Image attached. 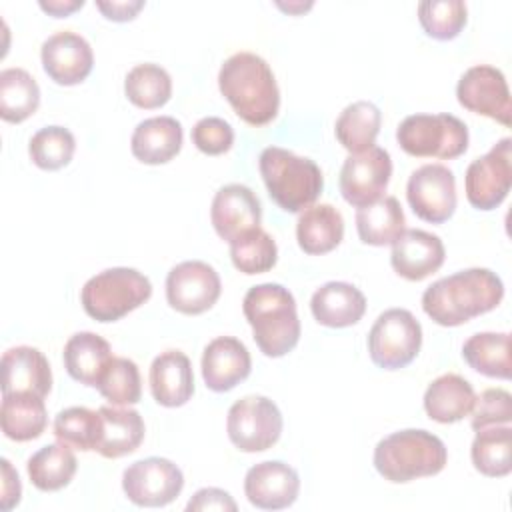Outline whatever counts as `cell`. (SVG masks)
<instances>
[{"mask_svg": "<svg viewBox=\"0 0 512 512\" xmlns=\"http://www.w3.org/2000/svg\"><path fill=\"white\" fill-rule=\"evenodd\" d=\"M502 298L504 284L496 272L468 268L432 282L422 294V310L448 328L494 310Z\"/></svg>", "mask_w": 512, "mask_h": 512, "instance_id": "obj_1", "label": "cell"}, {"mask_svg": "<svg viewBox=\"0 0 512 512\" xmlns=\"http://www.w3.org/2000/svg\"><path fill=\"white\" fill-rule=\"evenodd\" d=\"M218 88L240 120L266 126L278 116L280 90L268 62L254 52H236L218 72Z\"/></svg>", "mask_w": 512, "mask_h": 512, "instance_id": "obj_2", "label": "cell"}, {"mask_svg": "<svg viewBox=\"0 0 512 512\" xmlns=\"http://www.w3.org/2000/svg\"><path fill=\"white\" fill-rule=\"evenodd\" d=\"M242 312L264 356L280 358L296 348L300 320L296 300L288 288L274 282L252 286L242 300Z\"/></svg>", "mask_w": 512, "mask_h": 512, "instance_id": "obj_3", "label": "cell"}, {"mask_svg": "<svg viewBox=\"0 0 512 512\" xmlns=\"http://www.w3.org/2000/svg\"><path fill=\"white\" fill-rule=\"evenodd\" d=\"M448 452L444 442L420 428H406L384 436L374 448L376 472L394 484L436 476L444 470Z\"/></svg>", "mask_w": 512, "mask_h": 512, "instance_id": "obj_4", "label": "cell"}, {"mask_svg": "<svg viewBox=\"0 0 512 512\" xmlns=\"http://www.w3.org/2000/svg\"><path fill=\"white\" fill-rule=\"evenodd\" d=\"M258 168L270 198L292 214L312 206L324 188L322 170L314 160L280 146L264 148Z\"/></svg>", "mask_w": 512, "mask_h": 512, "instance_id": "obj_5", "label": "cell"}, {"mask_svg": "<svg viewBox=\"0 0 512 512\" xmlns=\"http://www.w3.org/2000/svg\"><path fill=\"white\" fill-rule=\"evenodd\" d=\"M152 296L148 276L136 268H108L86 280L80 290L84 312L96 322H116Z\"/></svg>", "mask_w": 512, "mask_h": 512, "instance_id": "obj_6", "label": "cell"}, {"mask_svg": "<svg viewBox=\"0 0 512 512\" xmlns=\"http://www.w3.org/2000/svg\"><path fill=\"white\" fill-rule=\"evenodd\" d=\"M396 140L410 156L452 160L468 150V128L452 114H412L398 124Z\"/></svg>", "mask_w": 512, "mask_h": 512, "instance_id": "obj_7", "label": "cell"}, {"mask_svg": "<svg viewBox=\"0 0 512 512\" xmlns=\"http://www.w3.org/2000/svg\"><path fill=\"white\" fill-rule=\"evenodd\" d=\"M422 326L406 308L384 310L368 332V352L372 362L384 370L408 366L420 352Z\"/></svg>", "mask_w": 512, "mask_h": 512, "instance_id": "obj_8", "label": "cell"}, {"mask_svg": "<svg viewBox=\"0 0 512 512\" xmlns=\"http://www.w3.org/2000/svg\"><path fill=\"white\" fill-rule=\"evenodd\" d=\"M280 408L266 396L250 394L236 400L226 418L230 442L240 452H264L272 448L282 434Z\"/></svg>", "mask_w": 512, "mask_h": 512, "instance_id": "obj_9", "label": "cell"}, {"mask_svg": "<svg viewBox=\"0 0 512 512\" xmlns=\"http://www.w3.org/2000/svg\"><path fill=\"white\" fill-rule=\"evenodd\" d=\"M512 140L502 138L484 156L470 162L464 176L466 198L476 210H494L512 186Z\"/></svg>", "mask_w": 512, "mask_h": 512, "instance_id": "obj_10", "label": "cell"}, {"mask_svg": "<svg viewBox=\"0 0 512 512\" xmlns=\"http://www.w3.org/2000/svg\"><path fill=\"white\" fill-rule=\"evenodd\" d=\"M182 488V470L172 460L160 456L138 460L122 474V490L126 498L144 508H158L174 502Z\"/></svg>", "mask_w": 512, "mask_h": 512, "instance_id": "obj_11", "label": "cell"}, {"mask_svg": "<svg viewBox=\"0 0 512 512\" xmlns=\"http://www.w3.org/2000/svg\"><path fill=\"white\" fill-rule=\"evenodd\" d=\"M392 176V158L388 150L372 146L360 154H350L340 170L338 186L342 198L354 206L364 208L382 198Z\"/></svg>", "mask_w": 512, "mask_h": 512, "instance_id": "obj_12", "label": "cell"}, {"mask_svg": "<svg viewBox=\"0 0 512 512\" xmlns=\"http://www.w3.org/2000/svg\"><path fill=\"white\" fill-rule=\"evenodd\" d=\"M406 200L412 212L430 224H442L456 210V178L444 164L416 168L406 184Z\"/></svg>", "mask_w": 512, "mask_h": 512, "instance_id": "obj_13", "label": "cell"}, {"mask_svg": "<svg viewBox=\"0 0 512 512\" xmlns=\"http://www.w3.org/2000/svg\"><path fill=\"white\" fill-rule=\"evenodd\" d=\"M222 282L218 272L202 260H186L176 264L166 276L168 304L186 316L210 310L220 298Z\"/></svg>", "mask_w": 512, "mask_h": 512, "instance_id": "obj_14", "label": "cell"}, {"mask_svg": "<svg viewBox=\"0 0 512 512\" xmlns=\"http://www.w3.org/2000/svg\"><path fill=\"white\" fill-rule=\"evenodd\" d=\"M456 98L460 106L474 114L488 116L502 126L512 122L510 90L504 74L490 64H476L468 68L456 86Z\"/></svg>", "mask_w": 512, "mask_h": 512, "instance_id": "obj_15", "label": "cell"}, {"mask_svg": "<svg viewBox=\"0 0 512 512\" xmlns=\"http://www.w3.org/2000/svg\"><path fill=\"white\" fill-rule=\"evenodd\" d=\"M40 60L50 80L60 86H76L92 72L94 52L84 36L60 30L42 42Z\"/></svg>", "mask_w": 512, "mask_h": 512, "instance_id": "obj_16", "label": "cell"}, {"mask_svg": "<svg viewBox=\"0 0 512 512\" xmlns=\"http://www.w3.org/2000/svg\"><path fill=\"white\" fill-rule=\"evenodd\" d=\"M210 220L216 234L228 244L260 228L262 206L258 196L244 184H226L218 188L210 208Z\"/></svg>", "mask_w": 512, "mask_h": 512, "instance_id": "obj_17", "label": "cell"}, {"mask_svg": "<svg viewBox=\"0 0 512 512\" xmlns=\"http://www.w3.org/2000/svg\"><path fill=\"white\" fill-rule=\"evenodd\" d=\"M300 492L298 472L280 460L254 464L244 476V494L260 510H282L296 502Z\"/></svg>", "mask_w": 512, "mask_h": 512, "instance_id": "obj_18", "label": "cell"}, {"mask_svg": "<svg viewBox=\"0 0 512 512\" xmlns=\"http://www.w3.org/2000/svg\"><path fill=\"white\" fill-rule=\"evenodd\" d=\"M250 370V352L234 336H218L202 352V378L212 392L232 390L250 376Z\"/></svg>", "mask_w": 512, "mask_h": 512, "instance_id": "obj_19", "label": "cell"}, {"mask_svg": "<svg viewBox=\"0 0 512 512\" xmlns=\"http://www.w3.org/2000/svg\"><path fill=\"white\" fill-rule=\"evenodd\" d=\"M446 258L442 240L426 230H404V234L392 244L390 264L394 272L406 280L420 282L434 274Z\"/></svg>", "mask_w": 512, "mask_h": 512, "instance_id": "obj_20", "label": "cell"}, {"mask_svg": "<svg viewBox=\"0 0 512 512\" xmlns=\"http://www.w3.org/2000/svg\"><path fill=\"white\" fill-rule=\"evenodd\" d=\"M150 392L156 404L166 408L184 406L194 394L190 358L180 350L160 352L150 366Z\"/></svg>", "mask_w": 512, "mask_h": 512, "instance_id": "obj_21", "label": "cell"}, {"mask_svg": "<svg viewBox=\"0 0 512 512\" xmlns=\"http://www.w3.org/2000/svg\"><path fill=\"white\" fill-rule=\"evenodd\" d=\"M52 390V370L46 356L32 346L8 348L2 356V394L32 392L46 398Z\"/></svg>", "mask_w": 512, "mask_h": 512, "instance_id": "obj_22", "label": "cell"}, {"mask_svg": "<svg viewBox=\"0 0 512 512\" xmlns=\"http://www.w3.org/2000/svg\"><path fill=\"white\" fill-rule=\"evenodd\" d=\"M310 310L318 324L328 328H346L360 322L364 316L366 296L354 284L332 280L312 294Z\"/></svg>", "mask_w": 512, "mask_h": 512, "instance_id": "obj_23", "label": "cell"}, {"mask_svg": "<svg viewBox=\"0 0 512 512\" xmlns=\"http://www.w3.org/2000/svg\"><path fill=\"white\" fill-rule=\"evenodd\" d=\"M182 148V124L172 116H154L142 120L130 140V150L144 164H166Z\"/></svg>", "mask_w": 512, "mask_h": 512, "instance_id": "obj_24", "label": "cell"}, {"mask_svg": "<svg viewBox=\"0 0 512 512\" xmlns=\"http://www.w3.org/2000/svg\"><path fill=\"white\" fill-rule=\"evenodd\" d=\"M110 344L94 332H76L64 344V368L76 382L96 388L112 360Z\"/></svg>", "mask_w": 512, "mask_h": 512, "instance_id": "obj_25", "label": "cell"}, {"mask_svg": "<svg viewBox=\"0 0 512 512\" xmlns=\"http://www.w3.org/2000/svg\"><path fill=\"white\" fill-rule=\"evenodd\" d=\"M476 394L472 384L458 374L434 378L424 392V410L430 420L454 424L470 414Z\"/></svg>", "mask_w": 512, "mask_h": 512, "instance_id": "obj_26", "label": "cell"}, {"mask_svg": "<svg viewBox=\"0 0 512 512\" xmlns=\"http://www.w3.org/2000/svg\"><path fill=\"white\" fill-rule=\"evenodd\" d=\"M102 416V438L96 452L102 458H122L138 450L144 440V420L134 408L102 406L98 408Z\"/></svg>", "mask_w": 512, "mask_h": 512, "instance_id": "obj_27", "label": "cell"}, {"mask_svg": "<svg viewBox=\"0 0 512 512\" xmlns=\"http://www.w3.org/2000/svg\"><path fill=\"white\" fill-rule=\"evenodd\" d=\"M48 424V412L42 396L32 392L2 394L0 426L6 438L28 442L38 438Z\"/></svg>", "mask_w": 512, "mask_h": 512, "instance_id": "obj_28", "label": "cell"}, {"mask_svg": "<svg viewBox=\"0 0 512 512\" xmlns=\"http://www.w3.org/2000/svg\"><path fill=\"white\" fill-rule=\"evenodd\" d=\"M344 238V218L332 204H312L296 222L298 246L312 256L332 252Z\"/></svg>", "mask_w": 512, "mask_h": 512, "instance_id": "obj_29", "label": "cell"}, {"mask_svg": "<svg viewBox=\"0 0 512 512\" xmlns=\"http://www.w3.org/2000/svg\"><path fill=\"white\" fill-rule=\"evenodd\" d=\"M358 238L370 246L394 244L406 230L404 210L396 196H382L378 202L358 208Z\"/></svg>", "mask_w": 512, "mask_h": 512, "instance_id": "obj_30", "label": "cell"}, {"mask_svg": "<svg viewBox=\"0 0 512 512\" xmlns=\"http://www.w3.org/2000/svg\"><path fill=\"white\" fill-rule=\"evenodd\" d=\"M78 468V460L72 452V448L64 442L46 444L40 450H36L28 462V478L34 488L40 492H56L70 484Z\"/></svg>", "mask_w": 512, "mask_h": 512, "instance_id": "obj_31", "label": "cell"}, {"mask_svg": "<svg viewBox=\"0 0 512 512\" xmlns=\"http://www.w3.org/2000/svg\"><path fill=\"white\" fill-rule=\"evenodd\" d=\"M462 358L472 370L488 378L508 380L512 374L510 334L508 332L472 334L462 346Z\"/></svg>", "mask_w": 512, "mask_h": 512, "instance_id": "obj_32", "label": "cell"}, {"mask_svg": "<svg viewBox=\"0 0 512 512\" xmlns=\"http://www.w3.org/2000/svg\"><path fill=\"white\" fill-rule=\"evenodd\" d=\"M382 114L376 104L368 100H358L348 104L334 124L336 140L350 152L360 154L374 146L380 132Z\"/></svg>", "mask_w": 512, "mask_h": 512, "instance_id": "obj_33", "label": "cell"}, {"mask_svg": "<svg viewBox=\"0 0 512 512\" xmlns=\"http://www.w3.org/2000/svg\"><path fill=\"white\" fill-rule=\"evenodd\" d=\"M474 468L490 478H502L512 472V430L504 426H488L476 430L470 446Z\"/></svg>", "mask_w": 512, "mask_h": 512, "instance_id": "obj_34", "label": "cell"}, {"mask_svg": "<svg viewBox=\"0 0 512 512\" xmlns=\"http://www.w3.org/2000/svg\"><path fill=\"white\" fill-rule=\"evenodd\" d=\"M40 106L38 82L24 68H4L0 72V118L20 124Z\"/></svg>", "mask_w": 512, "mask_h": 512, "instance_id": "obj_35", "label": "cell"}, {"mask_svg": "<svg viewBox=\"0 0 512 512\" xmlns=\"http://www.w3.org/2000/svg\"><path fill=\"white\" fill-rule=\"evenodd\" d=\"M126 98L144 110H154L164 106L172 96L170 74L154 62L136 64L124 80Z\"/></svg>", "mask_w": 512, "mask_h": 512, "instance_id": "obj_36", "label": "cell"}, {"mask_svg": "<svg viewBox=\"0 0 512 512\" xmlns=\"http://www.w3.org/2000/svg\"><path fill=\"white\" fill-rule=\"evenodd\" d=\"M52 430L54 436L70 448L96 452L102 438V416L86 406H72L56 414Z\"/></svg>", "mask_w": 512, "mask_h": 512, "instance_id": "obj_37", "label": "cell"}, {"mask_svg": "<svg viewBox=\"0 0 512 512\" xmlns=\"http://www.w3.org/2000/svg\"><path fill=\"white\" fill-rule=\"evenodd\" d=\"M230 258L234 268L242 274H262L274 268L278 260V246L266 230L256 228L230 242Z\"/></svg>", "mask_w": 512, "mask_h": 512, "instance_id": "obj_38", "label": "cell"}, {"mask_svg": "<svg viewBox=\"0 0 512 512\" xmlns=\"http://www.w3.org/2000/svg\"><path fill=\"white\" fill-rule=\"evenodd\" d=\"M76 150L74 134L64 126H44L28 142L30 160L42 170H60L70 164Z\"/></svg>", "mask_w": 512, "mask_h": 512, "instance_id": "obj_39", "label": "cell"}, {"mask_svg": "<svg viewBox=\"0 0 512 512\" xmlns=\"http://www.w3.org/2000/svg\"><path fill=\"white\" fill-rule=\"evenodd\" d=\"M468 8L462 0H424L418 4V20L426 36L452 40L466 26Z\"/></svg>", "mask_w": 512, "mask_h": 512, "instance_id": "obj_40", "label": "cell"}, {"mask_svg": "<svg viewBox=\"0 0 512 512\" xmlns=\"http://www.w3.org/2000/svg\"><path fill=\"white\" fill-rule=\"evenodd\" d=\"M96 388L114 406L140 402L142 380L136 362L124 356H114Z\"/></svg>", "mask_w": 512, "mask_h": 512, "instance_id": "obj_41", "label": "cell"}, {"mask_svg": "<svg viewBox=\"0 0 512 512\" xmlns=\"http://www.w3.org/2000/svg\"><path fill=\"white\" fill-rule=\"evenodd\" d=\"M472 430L510 424L512 420V396L504 388H488L480 396H476L474 406L470 410Z\"/></svg>", "mask_w": 512, "mask_h": 512, "instance_id": "obj_42", "label": "cell"}, {"mask_svg": "<svg viewBox=\"0 0 512 512\" xmlns=\"http://www.w3.org/2000/svg\"><path fill=\"white\" fill-rule=\"evenodd\" d=\"M192 142L200 152L208 156H220L232 148L234 130L224 118L206 116L194 124Z\"/></svg>", "mask_w": 512, "mask_h": 512, "instance_id": "obj_43", "label": "cell"}, {"mask_svg": "<svg viewBox=\"0 0 512 512\" xmlns=\"http://www.w3.org/2000/svg\"><path fill=\"white\" fill-rule=\"evenodd\" d=\"M238 506L234 498L220 488H200L186 504V510H230L234 512Z\"/></svg>", "mask_w": 512, "mask_h": 512, "instance_id": "obj_44", "label": "cell"}, {"mask_svg": "<svg viewBox=\"0 0 512 512\" xmlns=\"http://www.w3.org/2000/svg\"><path fill=\"white\" fill-rule=\"evenodd\" d=\"M2 496H0V508L4 512L12 510L14 506H18L20 496H22V484H20V476L18 472L12 468V464L2 458Z\"/></svg>", "mask_w": 512, "mask_h": 512, "instance_id": "obj_45", "label": "cell"}, {"mask_svg": "<svg viewBox=\"0 0 512 512\" xmlns=\"http://www.w3.org/2000/svg\"><path fill=\"white\" fill-rule=\"evenodd\" d=\"M96 8L104 14V18L114 22H128L136 18V14L144 8L142 0H112V2H96Z\"/></svg>", "mask_w": 512, "mask_h": 512, "instance_id": "obj_46", "label": "cell"}, {"mask_svg": "<svg viewBox=\"0 0 512 512\" xmlns=\"http://www.w3.org/2000/svg\"><path fill=\"white\" fill-rule=\"evenodd\" d=\"M84 6V0H48V2H40V8L48 14H52L54 18H66L68 14H72L74 10H80Z\"/></svg>", "mask_w": 512, "mask_h": 512, "instance_id": "obj_47", "label": "cell"}, {"mask_svg": "<svg viewBox=\"0 0 512 512\" xmlns=\"http://www.w3.org/2000/svg\"><path fill=\"white\" fill-rule=\"evenodd\" d=\"M312 6V2H308V4H282V2H278V8H282V10H286V12H292V14H296V12H304L306 8H310Z\"/></svg>", "mask_w": 512, "mask_h": 512, "instance_id": "obj_48", "label": "cell"}]
</instances>
